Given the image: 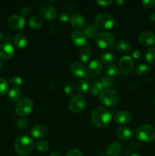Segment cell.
<instances>
[{
    "label": "cell",
    "instance_id": "obj_13",
    "mask_svg": "<svg viewBox=\"0 0 155 156\" xmlns=\"http://www.w3.org/2000/svg\"><path fill=\"white\" fill-rule=\"evenodd\" d=\"M138 41L144 46H151L155 44V34L150 30H144L138 35Z\"/></svg>",
    "mask_w": 155,
    "mask_h": 156
},
{
    "label": "cell",
    "instance_id": "obj_39",
    "mask_svg": "<svg viewBox=\"0 0 155 156\" xmlns=\"http://www.w3.org/2000/svg\"><path fill=\"white\" fill-rule=\"evenodd\" d=\"M66 156H84L83 153L80 149H71L67 152Z\"/></svg>",
    "mask_w": 155,
    "mask_h": 156
},
{
    "label": "cell",
    "instance_id": "obj_2",
    "mask_svg": "<svg viewBox=\"0 0 155 156\" xmlns=\"http://www.w3.org/2000/svg\"><path fill=\"white\" fill-rule=\"evenodd\" d=\"M34 142L27 136H21L15 142V149L18 155L25 156L32 152Z\"/></svg>",
    "mask_w": 155,
    "mask_h": 156
},
{
    "label": "cell",
    "instance_id": "obj_17",
    "mask_svg": "<svg viewBox=\"0 0 155 156\" xmlns=\"http://www.w3.org/2000/svg\"><path fill=\"white\" fill-rule=\"evenodd\" d=\"M70 72L74 76L81 78L85 76V69L84 66L79 62H74L70 66Z\"/></svg>",
    "mask_w": 155,
    "mask_h": 156
},
{
    "label": "cell",
    "instance_id": "obj_21",
    "mask_svg": "<svg viewBox=\"0 0 155 156\" xmlns=\"http://www.w3.org/2000/svg\"><path fill=\"white\" fill-rule=\"evenodd\" d=\"M31 134L36 139L43 138L47 134V129L43 125H36L31 129Z\"/></svg>",
    "mask_w": 155,
    "mask_h": 156
},
{
    "label": "cell",
    "instance_id": "obj_15",
    "mask_svg": "<svg viewBox=\"0 0 155 156\" xmlns=\"http://www.w3.org/2000/svg\"><path fill=\"white\" fill-rule=\"evenodd\" d=\"M86 36L84 32L80 30H74L71 35V41L76 47H83L86 43Z\"/></svg>",
    "mask_w": 155,
    "mask_h": 156
},
{
    "label": "cell",
    "instance_id": "obj_53",
    "mask_svg": "<svg viewBox=\"0 0 155 156\" xmlns=\"http://www.w3.org/2000/svg\"><path fill=\"white\" fill-rule=\"evenodd\" d=\"M2 61L0 60V69H2Z\"/></svg>",
    "mask_w": 155,
    "mask_h": 156
},
{
    "label": "cell",
    "instance_id": "obj_25",
    "mask_svg": "<svg viewBox=\"0 0 155 156\" xmlns=\"http://www.w3.org/2000/svg\"><path fill=\"white\" fill-rule=\"evenodd\" d=\"M97 33H98V27L94 24H91L88 25L84 28V34H85L86 37L91 38V39L97 36Z\"/></svg>",
    "mask_w": 155,
    "mask_h": 156
},
{
    "label": "cell",
    "instance_id": "obj_41",
    "mask_svg": "<svg viewBox=\"0 0 155 156\" xmlns=\"http://www.w3.org/2000/svg\"><path fill=\"white\" fill-rule=\"evenodd\" d=\"M69 15L65 12H61L59 15V20L62 22H67L69 20Z\"/></svg>",
    "mask_w": 155,
    "mask_h": 156
},
{
    "label": "cell",
    "instance_id": "obj_44",
    "mask_svg": "<svg viewBox=\"0 0 155 156\" xmlns=\"http://www.w3.org/2000/svg\"><path fill=\"white\" fill-rule=\"evenodd\" d=\"M30 12H31V9H30V6H28V5L24 6V7L22 9V14L24 15H25V16L26 15H30Z\"/></svg>",
    "mask_w": 155,
    "mask_h": 156
},
{
    "label": "cell",
    "instance_id": "obj_36",
    "mask_svg": "<svg viewBox=\"0 0 155 156\" xmlns=\"http://www.w3.org/2000/svg\"><path fill=\"white\" fill-rule=\"evenodd\" d=\"M9 83L14 87V88H19L22 85L23 80L20 76H14V77L11 78L9 80Z\"/></svg>",
    "mask_w": 155,
    "mask_h": 156
},
{
    "label": "cell",
    "instance_id": "obj_40",
    "mask_svg": "<svg viewBox=\"0 0 155 156\" xmlns=\"http://www.w3.org/2000/svg\"><path fill=\"white\" fill-rule=\"evenodd\" d=\"M141 4L144 8L147 9H150L155 5V0H143L141 2Z\"/></svg>",
    "mask_w": 155,
    "mask_h": 156
},
{
    "label": "cell",
    "instance_id": "obj_35",
    "mask_svg": "<svg viewBox=\"0 0 155 156\" xmlns=\"http://www.w3.org/2000/svg\"><path fill=\"white\" fill-rule=\"evenodd\" d=\"M9 82L3 78H0V96L4 95L9 91Z\"/></svg>",
    "mask_w": 155,
    "mask_h": 156
},
{
    "label": "cell",
    "instance_id": "obj_48",
    "mask_svg": "<svg viewBox=\"0 0 155 156\" xmlns=\"http://www.w3.org/2000/svg\"><path fill=\"white\" fill-rule=\"evenodd\" d=\"M11 37H12V35H11V34H7L5 37V42L10 43V39L12 38Z\"/></svg>",
    "mask_w": 155,
    "mask_h": 156
},
{
    "label": "cell",
    "instance_id": "obj_5",
    "mask_svg": "<svg viewBox=\"0 0 155 156\" xmlns=\"http://www.w3.org/2000/svg\"><path fill=\"white\" fill-rule=\"evenodd\" d=\"M95 25L98 28L103 29V30H107L112 27L115 23L114 18L108 13H99L96 15L94 18Z\"/></svg>",
    "mask_w": 155,
    "mask_h": 156
},
{
    "label": "cell",
    "instance_id": "obj_1",
    "mask_svg": "<svg viewBox=\"0 0 155 156\" xmlns=\"http://www.w3.org/2000/svg\"><path fill=\"white\" fill-rule=\"evenodd\" d=\"M91 120L96 127L104 128L111 120V113L106 108L99 107L93 111L91 114Z\"/></svg>",
    "mask_w": 155,
    "mask_h": 156
},
{
    "label": "cell",
    "instance_id": "obj_18",
    "mask_svg": "<svg viewBox=\"0 0 155 156\" xmlns=\"http://www.w3.org/2000/svg\"><path fill=\"white\" fill-rule=\"evenodd\" d=\"M70 22L71 25L75 29H81L83 28L86 24V20L83 15L80 14H75L72 15L71 18H70Z\"/></svg>",
    "mask_w": 155,
    "mask_h": 156
},
{
    "label": "cell",
    "instance_id": "obj_4",
    "mask_svg": "<svg viewBox=\"0 0 155 156\" xmlns=\"http://www.w3.org/2000/svg\"><path fill=\"white\" fill-rule=\"evenodd\" d=\"M100 101L104 106L113 107L118 104L119 95L115 90L106 89L100 93Z\"/></svg>",
    "mask_w": 155,
    "mask_h": 156
},
{
    "label": "cell",
    "instance_id": "obj_37",
    "mask_svg": "<svg viewBox=\"0 0 155 156\" xmlns=\"http://www.w3.org/2000/svg\"><path fill=\"white\" fill-rule=\"evenodd\" d=\"M119 73V68L115 65H111L106 68V74L109 76H116Z\"/></svg>",
    "mask_w": 155,
    "mask_h": 156
},
{
    "label": "cell",
    "instance_id": "obj_45",
    "mask_svg": "<svg viewBox=\"0 0 155 156\" xmlns=\"http://www.w3.org/2000/svg\"><path fill=\"white\" fill-rule=\"evenodd\" d=\"M138 146H139V144H138L136 141H132V143H131V144H130L131 148H132L133 149H138Z\"/></svg>",
    "mask_w": 155,
    "mask_h": 156
},
{
    "label": "cell",
    "instance_id": "obj_14",
    "mask_svg": "<svg viewBox=\"0 0 155 156\" xmlns=\"http://www.w3.org/2000/svg\"><path fill=\"white\" fill-rule=\"evenodd\" d=\"M103 70L102 64L98 60H93L89 63L88 67V75L90 77L95 78L100 76Z\"/></svg>",
    "mask_w": 155,
    "mask_h": 156
},
{
    "label": "cell",
    "instance_id": "obj_43",
    "mask_svg": "<svg viewBox=\"0 0 155 156\" xmlns=\"http://www.w3.org/2000/svg\"><path fill=\"white\" fill-rule=\"evenodd\" d=\"M96 2L97 3L98 5H100V6H103V7H106V6H109V5H111L112 3V1L111 0H102V1H96Z\"/></svg>",
    "mask_w": 155,
    "mask_h": 156
},
{
    "label": "cell",
    "instance_id": "obj_23",
    "mask_svg": "<svg viewBox=\"0 0 155 156\" xmlns=\"http://www.w3.org/2000/svg\"><path fill=\"white\" fill-rule=\"evenodd\" d=\"M132 49L131 44L128 41H120L116 44V50L122 54H127Z\"/></svg>",
    "mask_w": 155,
    "mask_h": 156
},
{
    "label": "cell",
    "instance_id": "obj_16",
    "mask_svg": "<svg viewBox=\"0 0 155 156\" xmlns=\"http://www.w3.org/2000/svg\"><path fill=\"white\" fill-rule=\"evenodd\" d=\"M132 120L131 114L126 111H121L117 112L114 116V120L118 124H128Z\"/></svg>",
    "mask_w": 155,
    "mask_h": 156
},
{
    "label": "cell",
    "instance_id": "obj_27",
    "mask_svg": "<svg viewBox=\"0 0 155 156\" xmlns=\"http://www.w3.org/2000/svg\"><path fill=\"white\" fill-rule=\"evenodd\" d=\"M23 91L20 88H14L11 89L9 92V97L13 101H19L22 99Z\"/></svg>",
    "mask_w": 155,
    "mask_h": 156
},
{
    "label": "cell",
    "instance_id": "obj_47",
    "mask_svg": "<svg viewBox=\"0 0 155 156\" xmlns=\"http://www.w3.org/2000/svg\"><path fill=\"white\" fill-rule=\"evenodd\" d=\"M56 30V25L55 24H52V25L50 27V32L51 34H53V33H54Z\"/></svg>",
    "mask_w": 155,
    "mask_h": 156
},
{
    "label": "cell",
    "instance_id": "obj_26",
    "mask_svg": "<svg viewBox=\"0 0 155 156\" xmlns=\"http://www.w3.org/2000/svg\"><path fill=\"white\" fill-rule=\"evenodd\" d=\"M89 87L91 93L94 95H98L99 94H100V93L103 91V85H102L101 82H99V81L94 80L91 82Z\"/></svg>",
    "mask_w": 155,
    "mask_h": 156
},
{
    "label": "cell",
    "instance_id": "obj_51",
    "mask_svg": "<svg viewBox=\"0 0 155 156\" xmlns=\"http://www.w3.org/2000/svg\"><path fill=\"white\" fill-rule=\"evenodd\" d=\"M116 3H117V4H119V5H121L124 4V2H123V1H118V2H116Z\"/></svg>",
    "mask_w": 155,
    "mask_h": 156
},
{
    "label": "cell",
    "instance_id": "obj_7",
    "mask_svg": "<svg viewBox=\"0 0 155 156\" xmlns=\"http://www.w3.org/2000/svg\"><path fill=\"white\" fill-rule=\"evenodd\" d=\"M96 42L100 48L109 49L114 45L115 38L110 32L104 31L97 35L96 38Z\"/></svg>",
    "mask_w": 155,
    "mask_h": 156
},
{
    "label": "cell",
    "instance_id": "obj_33",
    "mask_svg": "<svg viewBox=\"0 0 155 156\" xmlns=\"http://www.w3.org/2000/svg\"><path fill=\"white\" fill-rule=\"evenodd\" d=\"M146 60L150 65H155V47L147 50L146 53Z\"/></svg>",
    "mask_w": 155,
    "mask_h": 156
},
{
    "label": "cell",
    "instance_id": "obj_11",
    "mask_svg": "<svg viewBox=\"0 0 155 156\" xmlns=\"http://www.w3.org/2000/svg\"><path fill=\"white\" fill-rule=\"evenodd\" d=\"M15 53L13 45L9 42H3L0 44V58L3 59H10Z\"/></svg>",
    "mask_w": 155,
    "mask_h": 156
},
{
    "label": "cell",
    "instance_id": "obj_9",
    "mask_svg": "<svg viewBox=\"0 0 155 156\" xmlns=\"http://www.w3.org/2000/svg\"><path fill=\"white\" fill-rule=\"evenodd\" d=\"M40 13L45 19L51 21L54 20L57 16V10L51 4H43L40 8Z\"/></svg>",
    "mask_w": 155,
    "mask_h": 156
},
{
    "label": "cell",
    "instance_id": "obj_32",
    "mask_svg": "<svg viewBox=\"0 0 155 156\" xmlns=\"http://www.w3.org/2000/svg\"><path fill=\"white\" fill-rule=\"evenodd\" d=\"M100 59L104 63L110 64L115 60V56L113 53H110V52H106V53H102L100 56Z\"/></svg>",
    "mask_w": 155,
    "mask_h": 156
},
{
    "label": "cell",
    "instance_id": "obj_50",
    "mask_svg": "<svg viewBox=\"0 0 155 156\" xmlns=\"http://www.w3.org/2000/svg\"><path fill=\"white\" fill-rule=\"evenodd\" d=\"M4 39H5V36L3 35V34L0 31V43H1L2 41H3V40Z\"/></svg>",
    "mask_w": 155,
    "mask_h": 156
},
{
    "label": "cell",
    "instance_id": "obj_19",
    "mask_svg": "<svg viewBox=\"0 0 155 156\" xmlns=\"http://www.w3.org/2000/svg\"><path fill=\"white\" fill-rule=\"evenodd\" d=\"M116 136L120 140L127 141V140H130L133 137V132L129 127L122 126V127L119 128L116 132Z\"/></svg>",
    "mask_w": 155,
    "mask_h": 156
},
{
    "label": "cell",
    "instance_id": "obj_54",
    "mask_svg": "<svg viewBox=\"0 0 155 156\" xmlns=\"http://www.w3.org/2000/svg\"><path fill=\"white\" fill-rule=\"evenodd\" d=\"M153 104H154V105H155V97L153 98Z\"/></svg>",
    "mask_w": 155,
    "mask_h": 156
},
{
    "label": "cell",
    "instance_id": "obj_49",
    "mask_svg": "<svg viewBox=\"0 0 155 156\" xmlns=\"http://www.w3.org/2000/svg\"><path fill=\"white\" fill-rule=\"evenodd\" d=\"M50 156H62L61 155V154H59V152H53V153H51L50 155Z\"/></svg>",
    "mask_w": 155,
    "mask_h": 156
},
{
    "label": "cell",
    "instance_id": "obj_3",
    "mask_svg": "<svg viewBox=\"0 0 155 156\" xmlns=\"http://www.w3.org/2000/svg\"><path fill=\"white\" fill-rule=\"evenodd\" d=\"M136 138L145 143L153 141L155 139L154 128L148 124L141 125L136 129Z\"/></svg>",
    "mask_w": 155,
    "mask_h": 156
},
{
    "label": "cell",
    "instance_id": "obj_30",
    "mask_svg": "<svg viewBox=\"0 0 155 156\" xmlns=\"http://www.w3.org/2000/svg\"><path fill=\"white\" fill-rule=\"evenodd\" d=\"M102 85H103V88H106V89H109V88L113 86L114 85V80L112 77L109 76H104L102 77L101 80H100Z\"/></svg>",
    "mask_w": 155,
    "mask_h": 156
},
{
    "label": "cell",
    "instance_id": "obj_12",
    "mask_svg": "<svg viewBox=\"0 0 155 156\" xmlns=\"http://www.w3.org/2000/svg\"><path fill=\"white\" fill-rule=\"evenodd\" d=\"M119 67L120 69V71L125 75L130 74L132 72L134 68V62L132 58L130 56H123L119 61Z\"/></svg>",
    "mask_w": 155,
    "mask_h": 156
},
{
    "label": "cell",
    "instance_id": "obj_10",
    "mask_svg": "<svg viewBox=\"0 0 155 156\" xmlns=\"http://www.w3.org/2000/svg\"><path fill=\"white\" fill-rule=\"evenodd\" d=\"M7 24L8 26L13 30H21L25 25V20L21 15H13L8 18Z\"/></svg>",
    "mask_w": 155,
    "mask_h": 156
},
{
    "label": "cell",
    "instance_id": "obj_8",
    "mask_svg": "<svg viewBox=\"0 0 155 156\" xmlns=\"http://www.w3.org/2000/svg\"><path fill=\"white\" fill-rule=\"evenodd\" d=\"M86 100L82 95H75L71 98L68 104V108L73 113H80L86 107Z\"/></svg>",
    "mask_w": 155,
    "mask_h": 156
},
{
    "label": "cell",
    "instance_id": "obj_6",
    "mask_svg": "<svg viewBox=\"0 0 155 156\" xmlns=\"http://www.w3.org/2000/svg\"><path fill=\"white\" fill-rule=\"evenodd\" d=\"M33 108V102L30 98H22L17 103L15 112L18 116L24 117L31 113Z\"/></svg>",
    "mask_w": 155,
    "mask_h": 156
},
{
    "label": "cell",
    "instance_id": "obj_29",
    "mask_svg": "<svg viewBox=\"0 0 155 156\" xmlns=\"http://www.w3.org/2000/svg\"><path fill=\"white\" fill-rule=\"evenodd\" d=\"M28 24L30 27L34 29H39L42 27L43 21L40 18L37 16H33L29 18Z\"/></svg>",
    "mask_w": 155,
    "mask_h": 156
},
{
    "label": "cell",
    "instance_id": "obj_28",
    "mask_svg": "<svg viewBox=\"0 0 155 156\" xmlns=\"http://www.w3.org/2000/svg\"><path fill=\"white\" fill-rule=\"evenodd\" d=\"M75 89L78 92L81 93V94L87 92L88 90L89 89V84H88V81L86 79H81V80L78 81L76 83Z\"/></svg>",
    "mask_w": 155,
    "mask_h": 156
},
{
    "label": "cell",
    "instance_id": "obj_34",
    "mask_svg": "<svg viewBox=\"0 0 155 156\" xmlns=\"http://www.w3.org/2000/svg\"><path fill=\"white\" fill-rule=\"evenodd\" d=\"M150 70V68L145 64H139L135 68V73L138 76H144L146 75Z\"/></svg>",
    "mask_w": 155,
    "mask_h": 156
},
{
    "label": "cell",
    "instance_id": "obj_24",
    "mask_svg": "<svg viewBox=\"0 0 155 156\" xmlns=\"http://www.w3.org/2000/svg\"><path fill=\"white\" fill-rule=\"evenodd\" d=\"M91 56V47L88 44H85L83 46L81 50L79 53V58L84 62H87L90 60Z\"/></svg>",
    "mask_w": 155,
    "mask_h": 156
},
{
    "label": "cell",
    "instance_id": "obj_38",
    "mask_svg": "<svg viewBox=\"0 0 155 156\" xmlns=\"http://www.w3.org/2000/svg\"><path fill=\"white\" fill-rule=\"evenodd\" d=\"M64 92L68 95H73L74 92V88L71 84H66L63 88Z\"/></svg>",
    "mask_w": 155,
    "mask_h": 156
},
{
    "label": "cell",
    "instance_id": "obj_52",
    "mask_svg": "<svg viewBox=\"0 0 155 156\" xmlns=\"http://www.w3.org/2000/svg\"><path fill=\"white\" fill-rule=\"evenodd\" d=\"M129 156H140V155H138V154H131V155H129Z\"/></svg>",
    "mask_w": 155,
    "mask_h": 156
},
{
    "label": "cell",
    "instance_id": "obj_31",
    "mask_svg": "<svg viewBox=\"0 0 155 156\" xmlns=\"http://www.w3.org/2000/svg\"><path fill=\"white\" fill-rule=\"evenodd\" d=\"M36 149L40 151V152H47L50 149V144L48 142L45 140H38L36 143Z\"/></svg>",
    "mask_w": 155,
    "mask_h": 156
},
{
    "label": "cell",
    "instance_id": "obj_46",
    "mask_svg": "<svg viewBox=\"0 0 155 156\" xmlns=\"http://www.w3.org/2000/svg\"><path fill=\"white\" fill-rule=\"evenodd\" d=\"M148 21H150V22H154L155 21V12H153V13L150 14V15H149Z\"/></svg>",
    "mask_w": 155,
    "mask_h": 156
},
{
    "label": "cell",
    "instance_id": "obj_42",
    "mask_svg": "<svg viewBox=\"0 0 155 156\" xmlns=\"http://www.w3.org/2000/svg\"><path fill=\"white\" fill-rule=\"evenodd\" d=\"M16 124L19 128H25L27 126V121L24 119H18L16 120Z\"/></svg>",
    "mask_w": 155,
    "mask_h": 156
},
{
    "label": "cell",
    "instance_id": "obj_22",
    "mask_svg": "<svg viewBox=\"0 0 155 156\" xmlns=\"http://www.w3.org/2000/svg\"><path fill=\"white\" fill-rule=\"evenodd\" d=\"M14 44L18 49H23L26 47L27 44V40L25 35L23 34H17L13 38Z\"/></svg>",
    "mask_w": 155,
    "mask_h": 156
},
{
    "label": "cell",
    "instance_id": "obj_20",
    "mask_svg": "<svg viewBox=\"0 0 155 156\" xmlns=\"http://www.w3.org/2000/svg\"><path fill=\"white\" fill-rule=\"evenodd\" d=\"M122 152V146L118 142L112 143L107 148L106 153L109 156H119Z\"/></svg>",
    "mask_w": 155,
    "mask_h": 156
}]
</instances>
